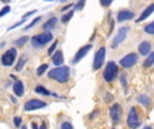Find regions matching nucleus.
<instances>
[{"label":"nucleus","mask_w":154,"mask_h":129,"mask_svg":"<svg viewBox=\"0 0 154 129\" xmlns=\"http://www.w3.org/2000/svg\"><path fill=\"white\" fill-rule=\"evenodd\" d=\"M49 77L51 79H56V81L64 84L69 79V67L68 66H60V67L53 69V70L49 71Z\"/></svg>","instance_id":"nucleus-1"},{"label":"nucleus","mask_w":154,"mask_h":129,"mask_svg":"<svg viewBox=\"0 0 154 129\" xmlns=\"http://www.w3.org/2000/svg\"><path fill=\"white\" fill-rule=\"evenodd\" d=\"M51 39H53V34H51V32H43V34H41V35L32 37L31 42H32V46H34V47L39 48V47H43V46H45L48 42H50Z\"/></svg>","instance_id":"nucleus-2"},{"label":"nucleus","mask_w":154,"mask_h":129,"mask_svg":"<svg viewBox=\"0 0 154 129\" xmlns=\"http://www.w3.org/2000/svg\"><path fill=\"white\" fill-rule=\"evenodd\" d=\"M104 79L107 82H111L115 79V77L118 75V66L115 62H108V65L106 66V70H104Z\"/></svg>","instance_id":"nucleus-3"},{"label":"nucleus","mask_w":154,"mask_h":129,"mask_svg":"<svg viewBox=\"0 0 154 129\" xmlns=\"http://www.w3.org/2000/svg\"><path fill=\"white\" fill-rule=\"evenodd\" d=\"M127 124L131 129H137L138 127H141V120H139V116L137 113L135 108L130 109V113H128V117H127Z\"/></svg>","instance_id":"nucleus-4"},{"label":"nucleus","mask_w":154,"mask_h":129,"mask_svg":"<svg viewBox=\"0 0 154 129\" xmlns=\"http://www.w3.org/2000/svg\"><path fill=\"white\" fill-rule=\"evenodd\" d=\"M16 58V48H10L8 51H5L2 57V63L3 66H11L14 63Z\"/></svg>","instance_id":"nucleus-5"},{"label":"nucleus","mask_w":154,"mask_h":129,"mask_svg":"<svg viewBox=\"0 0 154 129\" xmlns=\"http://www.w3.org/2000/svg\"><path fill=\"white\" fill-rule=\"evenodd\" d=\"M104 57H106V48L104 47H100L97 50L95 55V59H93V70H97L100 69L104 63Z\"/></svg>","instance_id":"nucleus-6"},{"label":"nucleus","mask_w":154,"mask_h":129,"mask_svg":"<svg viewBox=\"0 0 154 129\" xmlns=\"http://www.w3.org/2000/svg\"><path fill=\"white\" fill-rule=\"evenodd\" d=\"M48 106V104L43 102V101L39 100H30L24 104V110L30 112V110H35V109H41V108H45Z\"/></svg>","instance_id":"nucleus-7"},{"label":"nucleus","mask_w":154,"mask_h":129,"mask_svg":"<svg viewBox=\"0 0 154 129\" xmlns=\"http://www.w3.org/2000/svg\"><path fill=\"white\" fill-rule=\"evenodd\" d=\"M127 31H128L127 27H122V28L119 30V32H118L116 37H115L114 40H112V47L116 48L118 46H119L120 43H122L123 40L126 39V37H127Z\"/></svg>","instance_id":"nucleus-8"},{"label":"nucleus","mask_w":154,"mask_h":129,"mask_svg":"<svg viewBox=\"0 0 154 129\" xmlns=\"http://www.w3.org/2000/svg\"><path fill=\"white\" fill-rule=\"evenodd\" d=\"M137 61H138V57H137V54H128V55H126L125 58L120 61V65L123 66V67L128 69V67H133L134 65L137 63Z\"/></svg>","instance_id":"nucleus-9"},{"label":"nucleus","mask_w":154,"mask_h":129,"mask_svg":"<svg viewBox=\"0 0 154 129\" xmlns=\"http://www.w3.org/2000/svg\"><path fill=\"white\" fill-rule=\"evenodd\" d=\"M91 48H92V45H85V46H82V47L76 53V57L73 58V63H77V62L81 61V59L84 58L85 55H87V53L91 50Z\"/></svg>","instance_id":"nucleus-10"},{"label":"nucleus","mask_w":154,"mask_h":129,"mask_svg":"<svg viewBox=\"0 0 154 129\" xmlns=\"http://www.w3.org/2000/svg\"><path fill=\"white\" fill-rule=\"evenodd\" d=\"M109 114H111V119L114 122H118L120 120V114H122V109H120V105L115 104L111 109H109Z\"/></svg>","instance_id":"nucleus-11"},{"label":"nucleus","mask_w":154,"mask_h":129,"mask_svg":"<svg viewBox=\"0 0 154 129\" xmlns=\"http://www.w3.org/2000/svg\"><path fill=\"white\" fill-rule=\"evenodd\" d=\"M134 18V12L131 11H120L118 13V22H125V20H130Z\"/></svg>","instance_id":"nucleus-12"},{"label":"nucleus","mask_w":154,"mask_h":129,"mask_svg":"<svg viewBox=\"0 0 154 129\" xmlns=\"http://www.w3.org/2000/svg\"><path fill=\"white\" fill-rule=\"evenodd\" d=\"M12 89H14V93H15L18 97H22V95H23V93H24V86H23V84H22V81H15V84H14Z\"/></svg>","instance_id":"nucleus-13"},{"label":"nucleus","mask_w":154,"mask_h":129,"mask_svg":"<svg viewBox=\"0 0 154 129\" xmlns=\"http://www.w3.org/2000/svg\"><path fill=\"white\" fill-rule=\"evenodd\" d=\"M153 12H154V3H153V4H150L149 7H147L146 10H145L143 12L141 13V16H139V18H138V20H137V22H143L145 19H146L149 15H152Z\"/></svg>","instance_id":"nucleus-14"},{"label":"nucleus","mask_w":154,"mask_h":129,"mask_svg":"<svg viewBox=\"0 0 154 129\" xmlns=\"http://www.w3.org/2000/svg\"><path fill=\"white\" fill-rule=\"evenodd\" d=\"M51 59H53V63L56 66H60L64 63V55H62V51H56L54 53V55L51 57Z\"/></svg>","instance_id":"nucleus-15"},{"label":"nucleus","mask_w":154,"mask_h":129,"mask_svg":"<svg viewBox=\"0 0 154 129\" xmlns=\"http://www.w3.org/2000/svg\"><path fill=\"white\" fill-rule=\"evenodd\" d=\"M138 50H139V53H141V55H147V54H150V43L142 42L141 45H139Z\"/></svg>","instance_id":"nucleus-16"},{"label":"nucleus","mask_w":154,"mask_h":129,"mask_svg":"<svg viewBox=\"0 0 154 129\" xmlns=\"http://www.w3.org/2000/svg\"><path fill=\"white\" fill-rule=\"evenodd\" d=\"M56 26H57V19L56 18H50L45 24H43V28H45L46 31H50V30L56 28Z\"/></svg>","instance_id":"nucleus-17"},{"label":"nucleus","mask_w":154,"mask_h":129,"mask_svg":"<svg viewBox=\"0 0 154 129\" xmlns=\"http://www.w3.org/2000/svg\"><path fill=\"white\" fill-rule=\"evenodd\" d=\"M137 101H138L139 104H142V105H145V106H147L150 104V98L147 97V95H139V97L137 98Z\"/></svg>","instance_id":"nucleus-18"},{"label":"nucleus","mask_w":154,"mask_h":129,"mask_svg":"<svg viewBox=\"0 0 154 129\" xmlns=\"http://www.w3.org/2000/svg\"><path fill=\"white\" fill-rule=\"evenodd\" d=\"M153 63H154V53H152L149 57H147V59L143 62V66L145 67H150Z\"/></svg>","instance_id":"nucleus-19"},{"label":"nucleus","mask_w":154,"mask_h":129,"mask_svg":"<svg viewBox=\"0 0 154 129\" xmlns=\"http://www.w3.org/2000/svg\"><path fill=\"white\" fill-rule=\"evenodd\" d=\"M73 13H75V11H68V12L65 13L64 16H62V23H68V22H69L70 19H72Z\"/></svg>","instance_id":"nucleus-20"},{"label":"nucleus","mask_w":154,"mask_h":129,"mask_svg":"<svg viewBox=\"0 0 154 129\" xmlns=\"http://www.w3.org/2000/svg\"><path fill=\"white\" fill-rule=\"evenodd\" d=\"M145 32H146V34H150V35L154 34V22H152V23L147 24V26H145Z\"/></svg>","instance_id":"nucleus-21"},{"label":"nucleus","mask_w":154,"mask_h":129,"mask_svg":"<svg viewBox=\"0 0 154 129\" xmlns=\"http://www.w3.org/2000/svg\"><path fill=\"white\" fill-rule=\"evenodd\" d=\"M48 67H49V66L46 65V63H43L42 66H39V67H38V70H37V75H38V77H41L46 70H48Z\"/></svg>","instance_id":"nucleus-22"},{"label":"nucleus","mask_w":154,"mask_h":129,"mask_svg":"<svg viewBox=\"0 0 154 129\" xmlns=\"http://www.w3.org/2000/svg\"><path fill=\"white\" fill-rule=\"evenodd\" d=\"M35 92H37V93H41V94H46V95H49V94H50V93H49L48 90H46L43 86H37V89H35Z\"/></svg>","instance_id":"nucleus-23"},{"label":"nucleus","mask_w":154,"mask_h":129,"mask_svg":"<svg viewBox=\"0 0 154 129\" xmlns=\"http://www.w3.org/2000/svg\"><path fill=\"white\" fill-rule=\"evenodd\" d=\"M27 40H29V38H27V37H22V38H19V39L16 40L15 43H16V46H23L24 43L27 42Z\"/></svg>","instance_id":"nucleus-24"},{"label":"nucleus","mask_w":154,"mask_h":129,"mask_svg":"<svg viewBox=\"0 0 154 129\" xmlns=\"http://www.w3.org/2000/svg\"><path fill=\"white\" fill-rule=\"evenodd\" d=\"M84 4H85V0H80V1L75 5V11H81L82 7H84Z\"/></svg>","instance_id":"nucleus-25"},{"label":"nucleus","mask_w":154,"mask_h":129,"mask_svg":"<svg viewBox=\"0 0 154 129\" xmlns=\"http://www.w3.org/2000/svg\"><path fill=\"white\" fill-rule=\"evenodd\" d=\"M57 45H58V42H57V40H54V43L51 45V47L49 48V54H50V55H53V53H54V50H56Z\"/></svg>","instance_id":"nucleus-26"},{"label":"nucleus","mask_w":154,"mask_h":129,"mask_svg":"<svg viewBox=\"0 0 154 129\" xmlns=\"http://www.w3.org/2000/svg\"><path fill=\"white\" fill-rule=\"evenodd\" d=\"M61 129H73L72 124L70 122H62L61 124Z\"/></svg>","instance_id":"nucleus-27"},{"label":"nucleus","mask_w":154,"mask_h":129,"mask_svg":"<svg viewBox=\"0 0 154 129\" xmlns=\"http://www.w3.org/2000/svg\"><path fill=\"white\" fill-rule=\"evenodd\" d=\"M112 1H114V0H100V3H101L103 7H108V5H111Z\"/></svg>","instance_id":"nucleus-28"},{"label":"nucleus","mask_w":154,"mask_h":129,"mask_svg":"<svg viewBox=\"0 0 154 129\" xmlns=\"http://www.w3.org/2000/svg\"><path fill=\"white\" fill-rule=\"evenodd\" d=\"M39 20H41V18H37V19H34V20H32L31 23H30L29 26H27V28H31V27H32V26H35V24H37L38 22H39Z\"/></svg>","instance_id":"nucleus-29"},{"label":"nucleus","mask_w":154,"mask_h":129,"mask_svg":"<svg viewBox=\"0 0 154 129\" xmlns=\"http://www.w3.org/2000/svg\"><path fill=\"white\" fill-rule=\"evenodd\" d=\"M8 11H10V7H8V5H5V7L2 10V12H0V16H4L5 13L8 12Z\"/></svg>","instance_id":"nucleus-30"},{"label":"nucleus","mask_w":154,"mask_h":129,"mask_svg":"<svg viewBox=\"0 0 154 129\" xmlns=\"http://www.w3.org/2000/svg\"><path fill=\"white\" fill-rule=\"evenodd\" d=\"M24 62H26V61H24V59H20V61H19V65L18 66H16V70H22V67H23V65H24Z\"/></svg>","instance_id":"nucleus-31"},{"label":"nucleus","mask_w":154,"mask_h":129,"mask_svg":"<svg viewBox=\"0 0 154 129\" xmlns=\"http://www.w3.org/2000/svg\"><path fill=\"white\" fill-rule=\"evenodd\" d=\"M14 122H15L16 127H20V122H22L20 117H15V119H14Z\"/></svg>","instance_id":"nucleus-32"},{"label":"nucleus","mask_w":154,"mask_h":129,"mask_svg":"<svg viewBox=\"0 0 154 129\" xmlns=\"http://www.w3.org/2000/svg\"><path fill=\"white\" fill-rule=\"evenodd\" d=\"M122 84H123V86H126V74H122Z\"/></svg>","instance_id":"nucleus-33"},{"label":"nucleus","mask_w":154,"mask_h":129,"mask_svg":"<svg viewBox=\"0 0 154 129\" xmlns=\"http://www.w3.org/2000/svg\"><path fill=\"white\" fill-rule=\"evenodd\" d=\"M70 7H73V5H72V4H69V5H65V7H64V8H62V10H61V11H64V12H65V11H66V10H69V8H70Z\"/></svg>","instance_id":"nucleus-34"},{"label":"nucleus","mask_w":154,"mask_h":129,"mask_svg":"<svg viewBox=\"0 0 154 129\" xmlns=\"http://www.w3.org/2000/svg\"><path fill=\"white\" fill-rule=\"evenodd\" d=\"M31 128L32 129H38V127H37V124H35V122H31Z\"/></svg>","instance_id":"nucleus-35"},{"label":"nucleus","mask_w":154,"mask_h":129,"mask_svg":"<svg viewBox=\"0 0 154 129\" xmlns=\"http://www.w3.org/2000/svg\"><path fill=\"white\" fill-rule=\"evenodd\" d=\"M39 129H46V124H45V122H42V124H41V128Z\"/></svg>","instance_id":"nucleus-36"},{"label":"nucleus","mask_w":154,"mask_h":129,"mask_svg":"<svg viewBox=\"0 0 154 129\" xmlns=\"http://www.w3.org/2000/svg\"><path fill=\"white\" fill-rule=\"evenodd\" d=\"M143 129H152V128H150V127H145Z\"/></svg>","instance_id":"nucleus-37"},{"label":"nucleus","mask_w":154,"mask_h":129,"mask_svg":"<svg viewBox=\"0 0 154 129\" xmlns=\"http://www.w3.org/2000/svg\"><path fill=\"white\" fill-rule=\"evenodd\" d=\"M2 1H4V3H7V1H10V0H2Z\"/></svg>","instance_id":"nucleus-38"},{"label":"nucleus","mask_w":154,"mask_h":129,"mask_svg":"<svg viewBox=\"0 0 154 129\" xmlns=\"http://www.w3.org/2000/svg\"><path fill=\"white\" fill-rule=\"evenodd\" d=\"M22 129H27V128L26 127H22Z\"/></svg>","instance_id":"nucleus-39"},{"label":"nucleus","mask_w":154,"mask_h":129,"mask_svg":"<svg viewBox=\"0 0 154 129\" xmlns=\"http://www.w3.org/2000/svg\"><path fill=\"white\" fill-rule=\"evenodd\" d=\"M58 1H65V0H58Z\"/></svg>","instance_id":"nucleus-40"}]
</instances>
